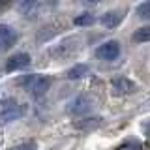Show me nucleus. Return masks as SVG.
Wrapping results in <instances>:
<instances>
[{
    "label": "nucleus",
    "instance_id": "423d86ee",
    "mask_svg": "<svg viewBox=\"0 0 150 150\" xmlns=\"http://www.w3.org/2000/svg\"><path fill=\"white\" fill-rule=\"evenodd\" d=\"M30 62H32L30 54H26V53H15L13 56H9V58H8L6 69H8V71H19V69L28 68Z\"/></svg>",
    "mask_w": 150,
    "mask_h": 150
},
{
    "label": "nucleus",
    "instance_id": "ddd939ff",
    "mask_svg": "<svg viewBox=\"0 0 150 150\" xmlns=\"http://www.w3.org/2000/svg\"><path fill=\"white\" fill-rule=\"evenodd\" d=\"M116 150H139L137 144H133V143H128V144H122V146H118Z\"/></svg>",
    "mask_w": 150,
    "mask_h": 150
},
{
    "label": "nucleus",
    "instance_id": "f03ea898",
    "mask_svg": "<svg viewBox=\"0 0 150 150\" xmlns=\"http://www.w3.org/2000/svg\"><path fill=\"white\" fill-rule=\"evenodd\" d=\"M23 115H25V109H23V105L17 103V100H13V98H4V100L0 101V122L8 124V122L19 120Z\"/></svg>",
    "mask_w": 150,
    "mask_h": 150
},
{
    "label": "nucleus",
    "instance_id": "9d476101",
    "mask_svg": "<svg viewBox=\"0 0 150 150\" xmlns=\"http://www.w3.org/2000/svg\"><path fill=\"white\" fill-rule=\"evenodd\" d=\"M73 23L77 26H90V25L96 23V17H94L92 13H81V15H77L73 19Z\"/></svg>",
    "mask_w": 150,
    "mask_h": 150
},
{
    "label": "nucleus",
    "instance_id": "20e7f679",
    "mask_svg": "<svg viewBox=\"0 0 150 150\" xmlns=\"http://www.w3.org/2000/svg\"><path fill=\"white\" fill-rule=\"evenodd\" d=\"M19 34L13 26L9 25H0V51H8L17 43Z\"/></svg>",
    "mask_w": 150,
    "mask_h": 150
},
{
    "label": "nucleus",
    "instance_id": "4468645a",
    "mask_svg": "<svg viewBox=\"0 0 150 150\" xmlns=\"http://www.w3.org/2000/svg\"><path fill=\"white\" fill-rule=\"evenodd\" d=\"M13 150H34V144H21V146H17V148H13Z\"/></svg>",
    "mask_w": 150,
    "mask_h": 150
},
{
    "label": "nucleus",
    "instance_id": "1a4fd4ad",
    "mask_svg": "<svg viewBox=\"0 0 150 150\" xmlns=\"http://www.w3.org/2000/svg\"><path fill=\"white\" fill-rule=\"evenodd\" d=\"M84 75H88V66L86 64H75L73 68L68 69V73H66V77L68 79H81Z\"/></svg>",
    "mask_w": 150,
    "mask_h": 150
},
{
    "label": "nucleus",
    "instance_id": "6e6552de",
    "mask_svg": "<svg viewBox=\"0 0 150 150\" xmlns=\"http://www.w3.org/2000/svg\"><path fill=\"white\" fill-rule=\"evenodd\" d=\"M122 19H124V13H122L120 9H111V11L103 13L100 21H101V25L105 28H115V26H118L122 23Z\"/></svg>",
    "mask_w": 150,
    "mask_h": 150
},
{
    "label": "nucleus",
    "instance_id": "f8f14e48",
    "mask_svg": "<svg viewBox=\"0 0 150 150\" xmlns=\"http://www.w3.org/2000/svg\"><path fill=\"white\" fill-rule=\"evenodd\" d=\"M137 15L141 19H150V2H143V4H139L137 6Z\"/></svg>",
    "mask_w": 150,
    "mask_h": 150
},
{
    "label": "nucleus",
    "instance_id": "39448f33",
    "mask_svg": "<svg viewBox=\"0 0 150 150\" xmlns=\"http://www.w3.org/2000/svg\"><path fill=\"white\" fill-rule=\"evenodd\" d=\"M111 88L115 90V94H120V96H128V94H133L137 90V84H135L131 79L128 77H112L111 79Z\"/></svg>",
    "mask_w": 150,
    "mask_h": 150
},
{
    "label": "nucleus",
    "instance_id": "f257e3e1",
    "mask_svg": "<svg viewBox=\"0 0 150 150\" xmlns=\"http://www.w3.org/2000/svg\"><path fill=\"white\" fill-rule=\"evenodd\" d=\"M25 88L26 92H30L32 96H43V94L51 88V79L47 75H40V73H30L25 75L17 81Z\"/></svg>",
    "mask_w": 150,
    "mask_h": 150
},
{
    "label": "nucleus",
    "instance_id": "9b49d317",
    "mask_svg": "<svg viewBox=\"0 0 150 150\" xmlns=\"http://www.w3.org/2000/svg\"><path fill=\"white\" fill-rule=\"evenodd\" d=\"M148 40H150V28L148 26H143V28H139V30H135L133 41H137V43H146Z\"/></svg>",
    "mask_w": 150,
    "mask_h": 150
},
{
    "label": "nucleus",
    "instance_id": "0eeeda50",
    "mask_svg": "<svg viewBox=\"0 0 150 150\" xmlns=\"http://www.w3.org/2000/svg\"><path fill=\"white\" fill-rule=\"evenodd\" d=\"M92 107V101L88 100L86 96H77L75 100L69 101L68 105V112L69 115H84V112H88Z\"/></svg>",
    "mask_w": 150,
    "mask_h": 150
},
{
    "label": "nucleus",
    "instance_id": "7ed1b4c3",
    "mask_svg": "<svg viewBox=\"0 0 150 150\" xmlns=\"http://www.w3.org/2000/svg\"><path fill=\"white\" fill-rule=\"evenodd\" d=\"M120 54V43L115 40H109L105 41V43H101L100 47L96 49V56L100 60H107V62H111V60H116Z\"/></svg>",
    "mask_w": 150,
    "mask_h": 150
}]
</instances>
